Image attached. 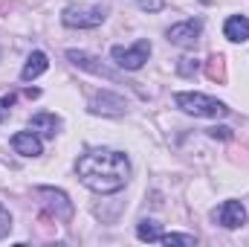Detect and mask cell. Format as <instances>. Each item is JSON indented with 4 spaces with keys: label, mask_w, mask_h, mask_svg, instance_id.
Returning a JSON list of instances; mask_svg holds the SVG:
<instances>
[{
    "label": "cell",
    "mask_w": 249,
    "mask_h": 247,
    "mask_svg": "<svg viewBox=\"0 0 249 247\" xmlns=\"http://www.w3.org/2000/svg\"><path fill=\"white\" fill-rule=\"evenodd\" d=\"M223 35H226L229 41H235V44L247 41L249 38V21L244 15H232V18L226 21V26H223Z\"/></svg>",
    "instance_id": "cell-11"
},
{
    "label": "cell",
    "mask_w": 249,
    "mask_h": 247,
    "mask_svg": "<svg viewBox=\"0 0 249 247\" xmlns=\"http://www.w3.org/2000/svg\"><path fill=\"white\" fill-rule=\"evenodd\" d=\"M61 21L67 26H78V29H90V26H99L105 21V12L102 9H87V6H67L61 15Z\"/></svg>",
    "instance_id": "cell-4"
},
{
    "label": "cell",
    "mask_w": 249,
    "mask_h": 247,
    "mask_svg": "<svg viewBox=\"0 0 249 247\" xmlns=\"http://www.w3.org/2000/svg\"><path fill=\"white\" fill-rule=\"evenodd\" d=\"M29 128H35V131H41L44 137H55V131L61 128V123H58V117L55 114H35L32 120H29Z\"/></svg>",
    "instance_id": "cell-13"
},
{
    "label": "cell",
    "mask_w": 249,
    "mask_h": 247,
    "mask_svg": "<svg viewBox=\"0 0 249 247\" xmlns=\"http://www.w3.org/2000/svg\"><path fill=\"white\" fill-rule=\"evenodd\" d=\"M47 67H50L47 56H44L41 50H35V53L26 59V64H23V70H20V79H23V82H32V79H38V76H41Z\"/></svg>",
    "instance_id": "cell-12"
},
{
    "label": "cell",
    "mask_w": 249,
    "mask_h": 247,
    "mask_svg": "<svg viewBox=\"0 0 249 247\" xmlns=\"http://www.w3.org/2000/svg\"><path fill=\"white\" fill-rule=\"evenodd\" d=\"M206 76H209V82L223 84V82H226V59H223V56H209V62H206Z\"/></svg>",
    "instance_id": "cell-14"
},
{
    "label": "cell",
    "mask_w": 249,
    "mask_h": 247,
    "mask_svg": "<svg viewBox=\"0 0 249 247\" xmlns=\"http://www.w3.org/2000/svg\"><path fill=\"white\" fill-rule=\"evenodd\" d=\"M177 73H180V76H191V73H197V59H180Z\"/></svg>",
    "instance_id": "cell-19"
},
{
    "label": "cell",
    "mask_w": 249,
    "mask_h": 247,
    "mask_svg": "<svg viewBox=\"0 0 249 247\" xmlns=\"http://www.w3.org/2000/svg\"><path fill=\"white\" fill-rule=\"evenodd\" d=\"M214 218H217L223 227L235 230V227H244L247 209H244V204H238V201H226V204H220V209L214 212Z\"/></svg>",
    "instance_id": "cell-8"
},
{
    "label": "cell",
    "mask_w": 249,
    "mask_h": 247,
    "mask_svg": "<svg viewBox=\"0 0 249 247\" xmlns=\"http://www.w3.org/2000/svg\"><path fill=\"white\" fill-rule=\"evenodd\" d=\"M162 245H183V247H194V236H180V233H168V236H160Z\"/></svg>",
    "instance_id": "cell-16"
},
{
    "label": "cell",
    "mask_w": 249,
    "mask_h": 247,
    "mask_svg": "<svg viewBox=\"0 0 249 247\" xmlns=\"http://www.w3.org/2000/svg\"><path fill=\"white\" fill-rule=\"evenodd\" d=\"M38 195L50 198L47 204H50V209L55 212V221H70V215H72V204L67 201V195H64V192L53 189V186H38Z\"/></svg>",
    "instance_id": "cell-7"
},
{
    "label": "cell",
    "mask_w": 249,
    "mask_h": 247,
    "mask_svg": "<svg viewBox=\"0 0 249 247\" xmlns=\"http://www.w3.org/2000/svg\"><path fill=\"white\" fill-rule=\"evenodd\" d=\"M142 12H160L162 6H165V0H133Z\"/></svg>",
    "instance_id": "cell-20"
},
{
    "label": "cell",
    "mask_w": 249,
    "mask_h": 247,
    "mask_svg": "<svg viewBox=\"0 0 249 247\" xmlns=\"http://www.w3.org/2000/svg\"><path fill=\"white\" fill-rule=\"evenodd\" d=\"M9 230H12V215H9V209L0 204V239L9 236Z\"/></svg>",
    "instance_id": "cell-18"
},
{
    "label": "cell",
    "mask_w": 249,
    "mask_h": 247,
    "mask_svg": "<svg viewBox=\"0 0 249 247\" xmlns=\"http://www.w3.org/2000/svg\"><path fill=\"white\" fill-rule=\"evenodd\" d=\"M12 148L23 157H38L41 154V140L32 134V131H18L12 137Z\"/></svg>",
    "instance_id": "cell-10"
},
{
    "label": "cell",
    "mask_w": 249,
    "mask_h": 247,
    "mask_svg": "<svg viewBox=\"0 0 249 247\" xmlns=\"http://www.w3.org/2000/svg\"><path fill=\"white\" fill-rule=\"evenodd\" d=\"M200 32H203L200 21H183V23H174V26L168 29V41L177 44V47H183V50H191V47L197 44Z\"/></svg>",
    "instance_id": "cell-5"
},
{
    "label": "cell",
    "mask_w": 249,
    "mask_h": 247,
    "mask_svg": "<svg viewBox=\"0 0 249 247\" xmlns=\"http://www.w3.org/2000/svg\"><path fill=\"white\" fill-rule=\"evenodd\" d=\"M75 172L81 178V184L99 195H110V192H119L127 184V175H130V163L122 151H113V148H93L87 151L84 157H78L75 163Z\"/></svg>",
    "instance_id": "cell-1"
},
{
    "label": "cell",
    "mask_w": 249,
    "mask_h": 247,
    "mask_svg": "<svg viewBox=\"0 0 249 247\" xmlns=\"http://www.w3.org/2000/svg\"><path fill=\"white\" fill-rule=\"evenodd\" d=\"M177 108H183L186 114H194V117H209V120H217V117H226L229 108L206 93H177L174 96Z\"/></svg>",
    "instance_id": "cell-2"
},
{
    "label": "cell",
    "mask_w": 249,
    "mask_h": 247,
    "mask_svg": "<svg viewBox=\"0 0 249 247\" xmlns=\"http://www.w3.org/2000/svg\"><path fill=\"white\" fill-rule=\"evenodd\" d=\"M90 111L93 114H107V117H119L124 111V99L122 96H116V93H107V90H102L93 102H90Z\"/></svg>",
    "instance_id": "cell-9"
},
{
    "label": "cell",
    "mask_w": 249,
    "mask_h": 247,
    "mask_svg": "<svg viewBox=\"0 0 249 247\" xmlns=\"http://www.w3.org/2000/svg\"><path fill=\"white\" fill-rule=\"evenodd\" d=\"M12 105H15V93H9V96H0V123H6V120H9V114H12Z\"/></svg>",
    "instance_id": "cell-17"
},
{
    "label": "cell",
    "mask_w": 249,
    "mask_h": 247,
    "mask_svg": "<svg viewBox=\"0 0 249 247\" xmlns=\"http://www.w3.org/2000/svg\"><path fill=\"white\" fill-rule=\"evenodd\" d=\"M148 56H151V44L148 41H136L133 47H113V59L124 70H139L148 62Z\"/></svg>",
    "instance_id": "cell-3"
},
{
    "label": "cell",
    "mask_w": 249,
    "mask_h": 247,
    "mask_svg": "<svg viewBox=\"0 0 249 247\" xmlns=\"http://www.w3.org/2000/svg\"><path fill=\"white\" fill-rule=\"evenodd\" d=\"M67 59L75 64V67L87 70V73H96V76H105V79H110V82H119V76H116L113 70H107L105 64H99V59H93V56H90V53H84V50H70V53H67Z\"/></svg>",
    "instance_id": "cell-6"
},
{
    "label": "cell",
    "mask_w": 249,
    "mask_h": 247,
    "mask_svg": "<svg viewBox=\"0 0 249 247\" xmlns=\"http://www.w3.org/2000/svg\"><path fill=\"white\" fill-rule=\"evenodd\" d=\"M209 137H214V140H232V128H209Z\"/></svg>",
    "instance_id": "cell-21"
},
{
    "label": "cell",
    "mask_w": 249,
    "mask_h": 247,
    "mask_svg": "<svg viewBox=\"0 0 249 247\" xmlns=\"http://www.w3.org/2000/svg\"><path fill=\"white\" fill-rule=\"evenodd\" d=\"M136 236L142 239V242H160V224L157 221H142L139 227H136Z\"/></svg>",
    "instance_id": "cell-15"
}]
</instances>
